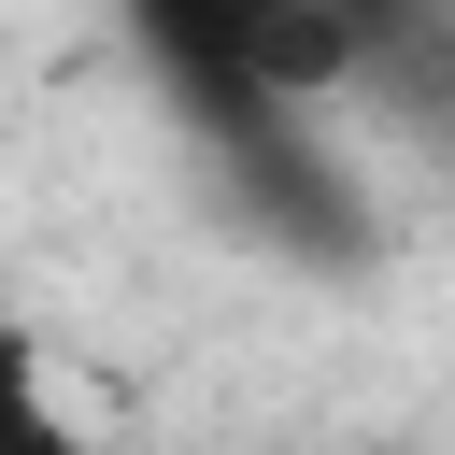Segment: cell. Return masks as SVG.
Masks as SVG:
<instances>
[{
	"instance_id": "obj_1",
	"label": "cell",
	"mask_w": 455,
	"mask_h": 455,
	"mask_svg": "<svg viewBox=\"0 0 455 455\" xmlns=\"http://www.w3.org/2000/svg\"><path fill=\"white\" fill-rule=\"evenodd\" d=\"M114 28L142 43L171 128L213 156L228 213H242L270 256H299V270L370 256V185H355L341 128H327V114H284V100L242 85V57H228V0H114Z\"/></svg>"
},
{
	"instance_id": "obj_2",
	"label": "cell",
	"mask_w": 455,
	"mask_h": 455,
	"mask_svg": "<svg viewBox=\"0 0 455 455\" xmlns=\"http://www.w3.org/2000/svg\"><path fill=\"white\" fill-rule=\"evenodd\" d=\"M0 455H114L71 398H57V370H43V341L0 313Z\"/></svg>"
}]
</instances>
